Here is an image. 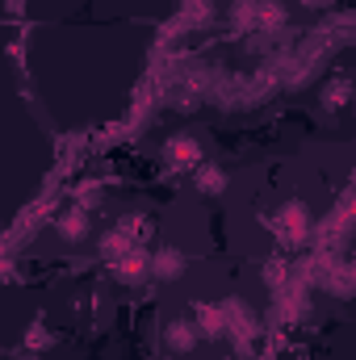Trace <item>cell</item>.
I'll return each mask as SVG.
<instances>
[{"mask_svg":"<svg viewBox=\"0 0 356 360\" xmlns=\"http://www.w3.org/2000/svg\"><path fill=\"white\" fill-rule=\"evenodd\" d=\"M276 231L285 239H302V231H306V205H285L276 214Z\"/></svg>","mask_w":356,"mask_h":360,"instance_id":"6da1fadb","label":"cell"},{"mask_svg":"<svg viewBox=\"0 0 356 360\" xmlns=\"http://www.w3.org/2000/svg\"><path fill=\"white\" fill-rule=\"evenodd\" d=\"M168 160H172L177 168H189V164H197V160H201V147H197L193 139H177V143L168 147Z\"/></svg>","mask_w":356,"mask_h":360,"instance_id":"7a4b0ae2","label":"cell"},{"mask_svg":"<svg viewBox=\"0 0 356 360\" xmlns=\"http://www.w3.org/2000/svg\"><path fill=\"white\" fill-rule=\"evenodd\" d=\"M143 269H147V260H143L139 252H126L122 264H117V276H122V281H134V276H143Z\"/></svg>","mask_w":356,"mask_h":360,"instance_id":"3957f363","label":"cell"},{"mask_svg":"<svg viewBox=\"0 0 356 360\" xmlns=\"http://www.w3.org/2000/svg\"><path fill=\"white\" fill-rule=\"evenodd\" d=\"M59 231H63L68 239H84V231H89V218H84V214L76 210V214H68V218L59 222Z\"/></svg>","mask_w":356,"mask_h":360,"instance_id":"277c9868","label":"cell"},{"mask_svg":"<svg viewBox=\"0 0 356 360\" xmlns=\"http://www.w3.org/2000/svg\"><path fill=\"white\" fill-rule=\"evenodd\" d=\"M168 340H172L177 352H189V348H193V327H189V323H172V327H168Z\"/></svg>","mask_w":356,"mask_h":360,"instance_id":"5b68a950","label":"cell"},{"mask_svg":"<svg viewBox=\"0 0 356 360\" xmlns=\"http://www.w3.org/2000/svg\"><path fill=\"white\" fill-rule=\"evenodd\" d=\"M222 184H227V176H222L218 168H205V172H197V188H201V193H222Z\"/></svg>","mask_w":356,"mask_h":360,"instance_id":"8992f818","label":"cell"},{"mask_svg":"<svg viewBox=\"0 0 356 360\" xmlns=\"http://www.w3.org/2000/svg\"><path fill=\"white\" fill-rule=\"evenodd\" d=\"M155 272H160V276H177L180 272V256L177 252H160V256H155Z\"/></svg>","mask_w":356,"mask_h":360,"instance_id":"52a82bcc","label":"cell"},{"mask_svg":"<svg viewBox=\"0 0 356 360\" xmlns=\"http://www.w3.org/2000/svg\"><path fill=\"white\" fill-rule=\"evenodd\" d=\"M323 101H327V109H340L344 101H348V84L340 80V84H331V89L323 92Z\"/></svg>","mask_w":356,"mask_h":360,"instance_id":"ba28073f","label":"cell"},{"mask_svg":"<svg viewBox=\"0 0 356 360\" xmlns=\"http://www.w3.org/2000/svg\"><path fill=\"white\" fill-rule=\"evenodd\" d=\"M306 4H323V0H306Z\"/></svg>","mask_w":356,"mask_h":360,"instance_id":"9c48e42d","label":"cell"}]
</instances>
